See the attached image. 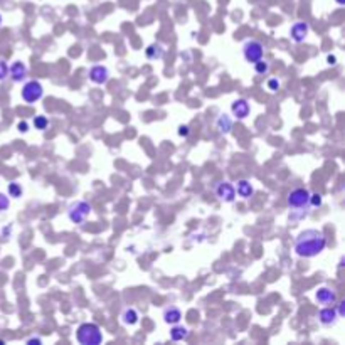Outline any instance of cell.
Here are the masks:
<instances>
[{
	"mask_svg": "<svg viewBox=\"0 0 345 345\" xmlns=\"http://www.w3.org/2000/svg\"><path fill=\"white\" fill-rule=\"evenodd\" d=\"M190 335V330L189 327H184V325H172L170 328V340H174V342H182V340H185L187 337Z\"/></svg>",
	"mask_w": 345,
	"mask_h": 345,
	"instance_id": "17",
	"label": "cell"
},
{
	"mask_svg": "<svg viewBox=\"0 0 345 345\" xmlns=\"http://www.w3.org/2000/svg\"><path fill=\"white\" fill-rule=\"evenodd\" d=\"M310 32V26L308 22H303V21H298L295 22L293 26L290 27V37L293 39L295 42H303L306 39V36H308Z\"/></svg>",
	"mask_w": 345,
	"mask_h": 345,
	"instance_id": "12",
	"label": "cell"
},
{
	"mask_svg": "<svg viewBox=\"0 0 345 345\" xmlns=\"http://www.w3.org/2000/svg\"><path fill=\"white\" fill-rule=\"evenodd\" d=\"M76 338L81 345H99L103 342V332L96 323H81Z\"/></svg>",
	"mask_w": 345,
	"mask_h": 345,
	"instance_id": "2",
	"label": "cell"
},
{
	"mask_svg": "<svg viewBox=\"0 0 345 345\" xmlns=\"http://www.w3.org/2000/svg\"><path fill=\"white\" fill-rule=\"evenodd\" d=\"M327 248V238L318 229H305L295 239V255L300 258H315Z\"/></svg>",
	"mask_w": 345,
	"mask_h": 345,
	"instance_id": "1",
	"label": "cell"
},
{
	"mask_svg": "<svg viewBox=\"0 0 345 345\" xmlns=\"http://www.w3.org/2000/svg\"><path fill=\"white\" fill-rule=\"evenodd\" d=\"M234 189H236V195H239V197H243V199H251L253 195H255V189H253L251 182L246 179L238 180Z\"/></svg>",
	"mask_w": 345,
	"mask_h": 345,
	"instance_id": "15",
	"label": "cell"
},
{
	"mask_svg": "<svg viewBox=\"0 0 345 345\" xmlns=\"http://www.w3.org/2000/svg\"><path fill=\"white\" fill-rule=\"evenodd\" d=\"M145 56H147V59H150V61H159L165 56V49H164V46L159 44V42H153V44H150L145 49Z\"/></svg>",
	"mask_w": 345,
	"mask_h": 345,
	"instance_id": "16",
	"label": "cell"
},
{
	"mask_svg": "<svg viewBox=\"0 0 345 345\" xmlns=\"http://www.w3.org/2000/svg\"><path fill=\"white\" fill-rule=\"evenodd\" d=\"M327 61H328V64H335V62H337V57H335V56H328Z\"/></svg>",
	"mask_w": 345,
	"mask_h": 345,
	"instance_id": "31",
	"label": "cell"
},
{
	"mask_svg": "<svg viewBox=\"0 0 345 345\" xmlns=\"http://www.w3.org/2000/svg\"><path fill=\"white\" fill-rule=\"evenodd\" d=\"M21 96L27 104L37 103L39 99H42V96H44V86L36 79L26 81L21 89Z\"/></svg>",
	"mask_w": 345,
	"mask_h": 345,
	"instance_id": "3",
	"label": "cell"
},
{
	"mask_svg": "<svg viewBox=\"0 0 345 345\" xmlns=\"http://www.w3.org/2000/svg\"><path fill=\"white\" fill-rule=\"evenodd\" d=\"M335 2H337L338 6H345V0H335Z\"/></svg>",
	"mask_w": 345,
	"mask_h": 345,
	"instance_id": "32",
	"label": "cell"
},
{
	"mask_svg": "<svg viewBox=\"0 0 345 345\" xmlns=\"http://www.w3.org/2000/svg\"><path fill=\"white\" fill-rule=\"evenodd\" d=\"M215 197H217L219 200H222V202H226V204H231L236 200V189H234V185L231 184V182L222 180L215 185Z\"/></svg>",
	"mask_w": 345,
	"mask_h": 345,
	"instance_id": "7",
	"label": "cell"
},
{
	"mask_svg": "<svg viewBox=\"0 0 345 345\" xmlns=\"http://www.w3.org/2000/svg\"><path fill=\"white\" fill-rule=\"evenodd\" d=\"M162 318H164V322L167 325L180 323L182 311H180V308H177V306H167V308L164 310V313H162Z\"/></svg>",
	"mask_w": 345,
	"mask_h": 345,
	"instance_id": "14",
	"label": "cell"
},
{
	"mask_svg": "<svg viewBox=\"0 0 345 345\" xmlns=\"http://www.w3.org/2000/svg\"><path fill=\"white\" fill-rule=\"evenodd\" d=\"M280 86H281L280 79H276V78H271V79H268V89H270L271 93H275V91H278V89H280Z\"/></svg>",
	"mask_w": 345,
	"mask_h": 345,
	"instance_id": "25",
	"label": "cell"
},
{
	"mask_svg": "<svg viewBox=\"0 0 345 345\" xmlns=\"http://www.w3.org/2000/svg\"><path fill=\"white\" fill-rule=\"evenodd\" d=\"M140 320V315H138L137 308H125L122 313V322L123 325H128V327H133V325L138 323Z\"/></svg>",
	"mask_w": 345,
	"mask_h": 345,
	"instance_id": "19",
	"label": "cell"
},
{
	"mask_svg": "<svg viewBox=\"0 0 345 345\" xmlns=\"http://www.w3.org/2000/svg\"><path fill=\"white\" fill-rule=\"evenodd\" d=\"M337 315H338V318H342L343 315H345V301L342 300V301H338V305H337Z\"/></svg>",
	"mask_w": 345,
	"mask_h": 345,
	"instance_id": "27",
	"label": "cell"
},
{
	"mask_svg": "<svg viewBox=\"0 0 345 345\" xmlns=\"http://www.w3.org/2000/svg\"><path fill=\"white\" fill-rule=\"evenodd\" d=\"M27 73H29V69L22 61H14L12 64L9 66V76L12 78L14 83H22V81L27 78Z\"/></svg>",
	"mask_w": 345,
	"mask_h": 345,
	"instance_id": "13",
	"label": "cell"
},
{
	"mask_svg": "<svg viewBox=\"0 0 345 345\" xmlns=\"http://www.w3.org/2000/svg\"><path fill=\"white\" fill-rule=\"evenodd\" d=\"M32 125H34V128L36 130H46L47 128V125H49V120H47L44 114H37V117H34V120H32Z\"/></svg>",
	"mask_w": 345,
	"mask_h": 345,
	"instance_id": "22",
	"label": "cell"
},
{
	"mask_svg": "<svg viewBox=\"0 0 345 345\" xmlns=\"http://www.w3.org/2000/svg\"><path fill=\"white\" fill-rule=\"evenodd\" d=\"M249 111H251V106H249L248 99L238 98L231 103V113L236 120H246L249 117Z\"/></svg>",
	"mask_w": 345,
	"mask_h": 345,
	"instance_id": "10",
	"label": "cell"
},
{
	"mask_svg": "<svg viewBox=\"0 0 345 345\" xmlns=\"http://www.w3.org/2000/svg\"><path fill=\"white\" fill-rule=\"evenodd\" d=\"M88 78H89L91 83H94V84H106L108 79H109V71H108L106 66L94 64V66H91Z\"/></svg>",
	"mask_w": 345,
	"mask_h": 345,
	"instance_id": "9",
	"label": "cell"
},
{
	"mask_svg": "<svg viewBox=\"0 0 345 345\" xmlns=\"http://www.w3.org/2000/svg\"><path fill=\"white\" fill-rule=\"evenodd\" d=\"M243 56L248 62L255 64V62L265 57V46H263V42L256 39H248L243 44Z\"/></svg>",
	"mask_w": 345,
	"mask_h": 345,
	"instance_id": "5",
	"label": "cell"
},
{
	"mask_svg": "<svg viewBox=\"0 0 345 345\" xmlns=\"http://www.w3.org/2000/svg\"><path fill=\"white\" fill-rule=\"evenodd\" d=\"M323 202V197H322V194H318V192H313V194H310V200H308V205H311V207H320Z\"/></svg>",
	"mask_w": 345,
	"mask_h": 345,
	"instance_id": "23",
	"label": "cell"
},
{
	"mask_svg": "<svg viewBox=\"0 0 345 345\" xmlns=\"http://www.w3.org/2000/svg\"><path fill=\"white\" fill-rule=\"evenodd\" d=\"M179 135L180 137H189L190 135V128L187 125H180L179 127Z\"/></svg>",
	"mask_w": 345,
	"mask_h": 345,
	"instance_id": "28",
	"label": "cell"
},
{
	"mask_svg": "<svg viewBox=\"0 0 345 345\" xmlns=\"http://www.w3.org/2000/svg\"><path fill=\"white\" fill-rule=\"evenodd\" d=\"M315 300H317L318 305L332 306L337 303V293H335V290L328 288V286H320V288L315 291Z\"/></svg>",
	"mask_w": 345,
	"mask_h": 345,
	"instance_id": "8",
	"label": "cell"
},
{
	"mask_svg": "<svg viewBox=\"0 0 345 345\" xmlns=\"http://www.w3.org/2000/svg\"><path fill=\"white\" fill-rule=\"evenodd\" d=\"M318 322L322 323L323 327H333V325L338 322V315L333 305L323 306V308L318 311Z\"/></svg>",
	"mask_w": 345,
	"mask_h": 345,
	"instance_id": "11",
	"label": "cell"
},
{
	"mask_svg": "<svg viewBox=\"0 0 345 345\" xmlns=\"http://www.w3.org/2000/svg\"><path fill=\"white\" fill-rule=\"evenodd\" d=\"M41 342H42V340L39 337H34V338H29L27 340V343H41Z\"/></svg>",
	"mask_w": 345,
	"mask_h": 345,
	"instance_id": "30",
	"label": "cell"
},
{
	"mask_svg": "<svg viewBox=\"0 0 345 345\" xmlns=\"http://www.w3.org/2000/svg\"><path fill=\"white\" fill-rule=\"evenodd\" d=\"M9 207H11V199L6 194L0 192V210H7Z\"/></svg>",
	"mask_w": 345,
	"mask_h": 345,
	"instance_id": "26",
	"label": "cell"
},
{
	"mask_svg": "<svg viewBox=\"0 0 345 345\" xmlns=\"http://www.w3.org/2000/svg\"><path fill=\"white\" fill-rule=\"evenodd\" d=\"M2 22H4V19H2V14H0V27H2Z\"/></svg>",
	"mask_w": 345,
	"mask_h": 345,
	"instance_id": "33",
	"label": "cell"
},
{
	"mask_svg": "<svg viewBox=\"0 0 345 345\" xmlns=\"http://www.w3.org/2000/svg\"><path fill=\"white\" fill-rule=\"evenodd\" d=\"M270 69H271L270 62L265 61V59H260L258 62H255V71H256V74H260V76H266L268 73H270Z\"/></svg>",
	"mask_w": 345,
	"mask_h": 345,
	"instance_id": "21",
	"label": "cell"
},
{
	"mask_svg": "<svg viewBox=\"0 0 345 345\" xmlns=\"http://www.w3.org/2000/svg\"><path fill=\"white\" fill-rule=\"evenodd\" d=\"M91 204L86 202V200H76L68 207V217L71 222L74 224H83L88 215L91 214Z\"/></svg>",
	"mask_w": 345,
	"mask_h": 345,
	"instance_id": "4",
	"label": "cell"
},
{
	"mask_svg": "<svg viewBox=\"0 0 345 345\" xmlns=\"http://www.w3.org/2000/svg\"><path fill=\"white\" fill-rule=\"evenodd\" d=\"M7 192H9V197H14V199H19L22 197V185L19 184V182H11V184L7 185Z\"/></svg>",
	"mask_w": 345,
	"mask_h": 345,
	"instance_id": "20",
	"label": "cell"
},
{
	"mask_svg": "<svg viewBox=\"0 0 345 345\" xmlns=\"http://www.w3.org/2000/svg\"><path fill=\"white\" fill-rule=\"evenodd\" d=\"M17 128H19V132H21V133H27V132H29V125H27V122H19Z\"/></svg>",
	"mask_w": 345,
	"mask_h": 345,
	"instance_id": "29",
	"label": "cell"
},
{
	"mask_svg": "<svg viewBox=\"0 0 345 345\" xmlns=\"http://www.w3.org/2000/svg\"><path fill=\"white\" fill-rule=\"evenodd\" d=\"M9 76V64L4 59H0V81H4Z\"/></svg>",
	"mask_w": 345,
	"mask_h": 345,
	"instance_id": "24",
	"label": "cell"
},
{
	"mask_svg": "<svg viewBox=\"0 0 345 345\" xmlns=\"http://www.w3.org/2000/svg\"><path fill=\"white\" fill-rule=\"evenodd\" d=\"M215 127H217V130L221 133L227 135V133H231V130H233V118L226 113L219 114L217 120H215Z\"/></svg>",
	"mask_w": 345,
	"mask_h": 345,
	"instance_id": "18",
	"label": "cell"
},
{
	"mask_svg": "<svg viewBox=\"0 0 345 345\" xmlns=\"http://www.w3.org/2000/svg\"><path fill=\"white\" fill-rule=\"evenodd\" d=\"M308 200H310V192L306 189H293L286 197V202L291 209H306L308 207Z\"/></svg>",
	"mask_w": 345,
	"mask_h": 345,
	"instance_id": "6",
	"label": "cell"
}]
</instances>
